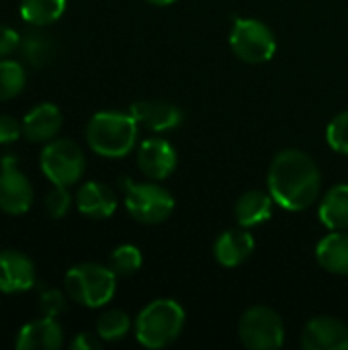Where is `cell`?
<instances>
[{
    "label": "cell",
    "mask_w": 348,
    "mask_h": 350,
    "mask_svg": "<svg viewBox=\"0 0 348 350\" xmlns=\"http://www.w3.org/2000/svg\"><path fill=\"white\" fill-rule=\"evenodd\" d=\"M267 187L279 207L297 213L310 209L318 201L322 174L310 154L302 150H283L269 166Z\"/></svg>",
    "instance_id": "6da1fadb"
},
{
    "label": "cell",
    "mask_w": 348,
    "mask_h": 350,
    "mask_svg": "<svg viewBox=\"0 0 348 350\" xmlns=\"http://www.w3.org/2000/svg\"><path fill=\"white\" fill-rule=\"evenodd\" d=\"M137 131L139 123L131 113L101 111L90 117L84 135L88 148L96 156L119 160L133 152L137 144Z\"/></svg>",
    "instance_id": "7a4b0ae2"
},
{
    "label": "cell",
    "mask_w": 348,
    "mask_h": 350,
    "mask_svg": "<svg viewBox=\"0 0 348 350\" xmlns=\"http://www.w3.org/2000/svg\"><path fill=\"white\" fill-rule=\"evenodd\" d=\"M185 310L174 299H154L135 318V338L152 350L170 347L185 328Z\"/></svg>",
    "instance_id": "3957f363"
},
{
    "label": "cell",
    "mask_w": 348,
    "mask_h": 350,
    "mask_svg": "<svg viewBox=\"0 0 348 350\" xmlns=\"http://www.w3.org/2000/svg\"><path fill=\"white\" fill-rule=\"evenodd\" d=\"M64 289L70 301L88 310H98L115 297L117 275L111 267L98 262H82L66 273Z\"/></svg>",
    "instance_id": "277c9868"
},
{
    "label": "cell",
    "mask_w": 348,
    "mask_h": 350,
    "mask_svg": "<svg viewBox=\"0 0 348 350\" xmlns=\"http://www.w3.org/2000/svg\"><path fill=\"white\" fill-rule=\"evenodd\" d=\"M121 183L125 195V209L135 221L144 226H158L172 215L174 197L156 180L133 183L131 178H123Z\"/></svg>",
    "instance_id": "5b68a950"
},
{
    "label": "cell",
    "mask_w": 348,
    "mask_h": 350,
    "mask_svg": "<svg viewBox=\"0 0 348 350\" xmlns=\"http://www.w3.org/2000/svg\"><path fill=\"white\" fill-rule=\"evenodd\" d=\"M39 168L51 185L72 187L82 178L86 170V158L74 139L55 137L43 144L39 154Z\"/></svg>",
    "instance_id": "8992f818"
},
{
    "label": "cell",
    "mask_w": 348,
    "mask_h": 350,
    "mask_svg": "<svg viewBox=\"0 0 348 350\" xmlns=\"http://www.w3.org/2000/svg\"><path fill=\"white\" fill-rule=\"evenodd\" d=\"M230 47L246 64H267L277 51V39L269 25L258 18H236L230 33Z\"/></svg>",
    "instance_id": "52a82bcc"
},
{
    "label": "cell",
    "mask_w": 348,
    "mask_h": 350,
    "mask_svg": "<svg viewBox=\"0 0 348 350\" xmlns=\"http://www.w3.org/2000/svg\"><path fill=\"white\" fill-rule=\"evenodd\" d=\"M238 336L246 349L275 350L285 342V326L273 308L252 306L238 322Z\"/></svg>",
    "instance_id": "ba28073f"
},
{
    "label": "cell",
    "mask_w": 348,
    "mask_h": 350,
    "mask_svg": "<svg viewBox=\"0 0 348 350\" xmlns=\"http://www.w3.org/2000/svg\"><path fill=\"white\" fill-rule=\"evenodd\" d=\"M35 201V191L27 174L18 168L16 156L0 160V211L6 215H25Z\"/></svg>",
    "instance_id": "9c48e42d"
},
{
    "label": "cell",
    "mask_w": 348,
    "mask_h": 350,
    "mask_svg": "<svg viewBox=\"0 0 348 350\" xmlns=\"http://www.w3.org/2000/svg\"><path fill=\"white\" fill-rule=\"evenodd\" d=\"M37 285V271L33 260L21 250H0V293L18 295Z\"/></svg>",
    "instance_id": "30bf717a"
},
{
    "label": "cell",
    "mask_w": 348,
    "mask_h": 350,
    "mask_svg": "<svg viewBox=\"0 0 348 350\" xmlns=\"http://www.w3.org/2000/svg\"><path fill=\"white\" fill-rule=\"evenodd\" d=\"M178 164L176 150L170 142L160 137H148L137 148V168L150 180H164L168 178Z\"/></svg>",
    "instance_id": "8fae6325"
},
{
    "label": "cell",
    "mask_w": 348,
    "mask_h": 350,
    "mask_svg": "<svg viewBox=\"0 0 348 350\" xmlns=\"http://www.w3.org/2000/svg\"><path fill=\"white\" fill-rule=\"evenodd\" d=\"M302 347L306 350H348L347 324L332 316L312 318L302 330Z\"/></svg>",
    "instance_id": "7c38bea8"
},
{
    "label": "cell",
    "mask_w": 348,
    "mask_h": 350,
    "mask_svg": "<svg viewBox=\"0 0 348 350\" xmlns=\"http://www.w3.org/2000/svg\"><path fill=\"white\" fill-rule=\"evenodd\" d=\"M64 115L53 103H39L23 117V137L31 144H47L57 137Z\"/></svg>",
    "instance_id": "4fadbf2b"
},
{
    "label": "cell",
    "mask_w": 348,
    "mask_h": 350,
    "mask_svg": "<svg viewBox=\"0 0 348 350\" xmlns=\"http://www.w3.org/2000/svg\"><path fill=\"white\" fill-rule=\"evenodd\" d=\"M129 113L135 117L139 127L154 133L176 129L185 119V113L168 100H137L129 107Z\"/></svg>",
    "instance_id": "5bb4252c"
},
{
    "label": "cell",
    "mask_w": 348,
    "mask_h": 350,
    "mask_svg": "<svg viewBox=\"0 0 348 350\" xmlns=\"http://www.w3.org/2000/svg\"><path fill=\"white\" fill-rule=\"evenodd\" d=\"M64 345V328L55 318L33 320L16 332V350H59Z\"/></svg>",
    "instance_id": "9a60e30c"
},
{
    "label": "cell",
    "mask_w": 348,
    "mask_h": 350,
    "mask_svg": "<svg viewBox=\"0 0 348 350\" xmlns=\"http://www.w3.org/2000/svg\"><path fill=\"white\" fill-rule=\"evenodd\" d=\"M76 209L94 221L109 219L117 211V197L111 187L98 180H88L76 191Z\"/></svg>",
    "instance_id": "2e32d148"
},
{
    "label": "cell",
    "mask_w": 348,
    "mask_h": 350,
    "mask_svg": "<svg viewBox=\"0 0 348 350\" xmlns=\"http://www.w3.org/2000/svg\"><path fill=\"white\" fill-rule=\"evenodd\" d=\"M254 252V238L246 228L226 230L213 244V256L224 269H236L244 265Z\"/></svg>",
    "instance_id": "e0dca14e"
},
{
    "label": "cell",
    "mask_w": 348,
    "mask_h": 350,
    "mask_svg": "<svg viewBox=\"0 0 348 350\" xmlns=\"http://www.w3.org/2000/svg\"><path fill=\"white\" fill-rule=\"evenodd\" d=\"M273 205H275V199L271 197L269 191L265 193L260 189H252V191H246L244 195H240V199L236 201L234 217L240 228L250 230V228H256L271 219Z\"/></svg>",
    "instance_id": "ac0fdd59"
},
{
    "label": "cell",
    "mask_w": 348,
    "mask_h": 350,
    "mask_svg": "<svg viewBox=\"0 0 348 350\" xmlns=\"http://www.w3.org/2000/svg\"><path fill=\"white\" fill-rule=\"evenodd\" d=\"M316 260L318 265L338 277L348 275V234L343 232H330L324 236L316 246Z\"/></svg>",
    "instance_id": "d6986e66"
},
{
    "label": "cell",
    "mask_w": 348,
    "mask_h": 350,
    "mask_svg": "<svg viewBox=\"0 0 348 350\" xmlns=\"http://www.w3.org/2000/svg\"><path fill=\"white\" fill-rule=\"evenodd\" d=\"M318 217L330 232L348 230V185H336L324 195Z\"/></svg>",
    "instance_id": "ffe728a7"
},
{
    "label": "cell",
    "mask_w": 348,
    "mask_h": 350,
    "mask_svg": "<svg viewBox=\"0 0 348 350\" xmlns=\"http://www.w3.org/2000/svg\"><path fill=\"white\" fill-rule=\"evenodd\" d=\"M21 59L31 68H45L55 57V43L43 31H29L21 37Z\"/></svg>",
    "instance_id": "44dd1931"
},
{
    "label": "cell",
    "mask_w": 348,
    "mask_h": 350,
    "mask_svg": "<svg viewBox=\"0 0 348 350\" xmlns=\"http://www.w3.org/2000/svg\"><path fill=\"white\" fill-rule=\"evenodd\" d=\"M68 0H21L18 12L31 27H49L62 18Z\"/></svg>",
    "instance_id": "7402d4cb"
},
{
    "label": "cell",
    "mask_w": 348,
    "mask_h": 350,
    "mask_svg": "<svg viewBox=\"0 0 348 350\" xmlns=\"http://www.w3.org/2000/svg\"><path fill=\"white\" fill-rule=\"evenodd\" d=\"M27 84V70L23 62L0 57V100L16 98Z\"/></svg>",
    "instance_id": "603a6c76"
},
{
    "label": "cell",
    "mask_w": 348,
    "mask_h": 350,
    "mask_svg": "<svg viewBox=\"0 0 348 350\" xmlns=\"http://www.w3.org/2000/svg\"><path fill=\"white\" fill-rule=\"evenodd\" d=\"M131 330V318L123 310H107L96 320V334L103 342L123 340Z\"/></svg>",
    "instance_id": "cb8c5ba5"
},
{
    "label": "cell",
    "mask_w": 348,
    "mask_h": 350,
    "mask_svg": "<svg viewBox=\"0 0 348 350\" xmlns=\"http://www.w3.org/2000/svg\"><path fill=\"white\" fill-rule=\"evenodd\" d=\"M142 265H144V256L139 248L133 244H121L109 256V267L117 277H131L142 269Z\"/></svg>",
    "instance_id": "d4e9b609"
},
{
    "label": "cell",
    "mask_w": 348,
    "mask_h": 350,
    "mask_svg": "<svg viewBox=\"0 0 348 350\" xmlns=\"http://www.w3.org/2000/svg\"><path fill=\"white\" fill-rule=\"evenodd\" d=\"M45 211L49 217L53 219H62L68 215L70 207H72V193L68 191V187L62 185H51V189L45 195Z\"/></svg>",
    "instance_id": "484cf974"
},
{
    "label": "cell",
    "mask_w": 348,
    "mask_h": 350,
    "mask_svg": "<svg viewBox=\"0 0 348 350\" xmlns=\"http://www.w3.org/2000/svg\"><path fill=\"white\" fill-rule=\"evenodd\" d=\"M68 295L62 293L59 289H53V287H43L41 293H39V299H37V308L41 312V316H47V318H57L66 312L68 308Z\"/></svg>",
    "instance_id": "4316f807"
},
{
    "label": "cell",
    "mask_w": 348,
    "mask_h": 350,
    "mask_svg": "<svg viewBox=\"0 0 348 350\" xmlns=\"http://www.w3.org/2000/svg\"><path fill=\"white\" fill-rule=\"evenodd\" d=\"M326 142L334 152L348 156V111L336 115L330 121L326 129Z\"/></svg>",
    "instance_id": "83f0119b"
},
{
    "label": "cell",
    "mask_w": 348,
    "mask_h": 350,
    "mask_svg": "<svg viewBox=\"0 0 348 350\" xmlns=\"http://www.w3.org/2000/svg\"><path fill=\"white\" fill-rule=\"evenodd\" d=\"M23 137V121L12 115H0V146H10Z\"/></svg>",
    "instance_id": "f1b7e54d"
},
{
    "label": "cell",
    "mask_w": 348,
    "mask_h": 350,
    "mask_svg": "<svg viewBox=\"0 0 348 350\" xmlns=\"http://www.w3.org/2000/svg\"><path fill=\"white\" fill-rule=\"evenodd\" d=\"M21 37L23 35L16 29L0 23V57H8L12 51H18Z\"/></svg>",
    "instance_id": "f546056e"
},
{
    "label": "cell",
    "mask_w": 348,
    "mask_h": 350,
    "mask_svg": "<svg viewBox=\"0 0 348 350\" xmlns=\"http://www.w3.org/2000/svg\"><path fill=\"white\" fill-rule=\"evenodd\" d=\"M101 347H103V340H101V336L96 332L94 334L80 332L70 342V349L72 350H101Z\"/></svg>",
    "instance_id": "4dcf8cb0"
},
{
    "label": "cell",
    "mask_w": 348,
    "mask_h": 350,
    "mask_svg": "<svg viewBox=\"0 0 348 350\" xmlns=\"http://www.w3.org/2000/svg\"><path fill=\"white\" fill-rule=\"evenodd\" d=\"M148 4H154V6H168V4H172V2H176V0H146Z\"/></svg>",
    "instance_id": "1f68e13d"
}]
</instances>
